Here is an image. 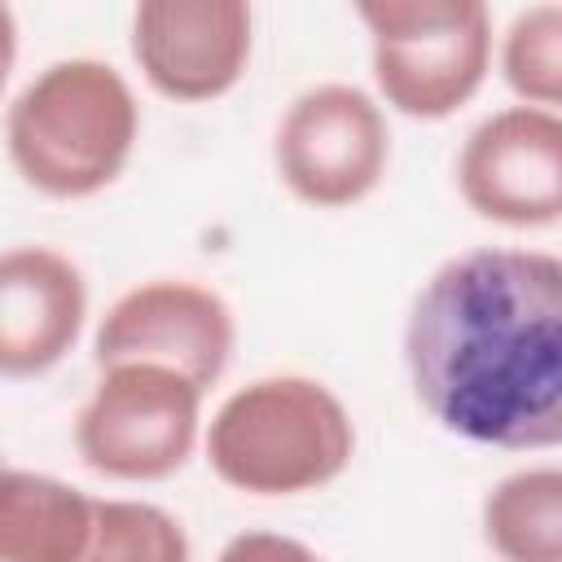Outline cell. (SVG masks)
Instances as JSON below:
<instances>
[{
	"label": "cell",
	"mask_w": 562,
	"mask_h": 562,
	"mask_svg": "<svg viewBox=\"0 0 562 562\" xmlns=\"http://www.w3.org/2000/svg\"><path fill=\"white\" fill-rule=\"evenodd\" d=\"M272 162L299 202L316 211L356 206L386 176V114L356 83H316L285 105L272 136Z\"/></svg>",
	"instance_id": "cell-6"
},
{
	"label": "cell",
	"mask_w": 562,
	"mask_h": 562,
	"mask_svg": "<svg viewBox=\"0 0 562 562\" xmlns=\"http://www.w3.org/2000/svg\"><path fill=\"white\" fill-rule=\"evenodd\" d=\"M79 562H193L176 514L149 501H97L92 536Z\"/></svg>",
	"instance_id": "cell-14"
},
{
	"label": "cell",
	"mask_w": 562,
	"mask_h": 562,
	"mask_svg": "<svg viewBox=\"0 0 562 562\" xmlns=\"http://www.w3.org/2000/svg\"><path fill=\"white\" fill-rule=\"evenodd\" d=\"M237 347V321L233 307L198 285V281H145L119 294L97 334H92V360L105 364H167L184 373L198 391H211Z\"/></svg>",
	"instance_id": "cell-7"
},
{
	"label": "cell",
	"mask_w": 562,
	"mask_h": 562,
	"mask_svg": "<svg viewBox=\"0 0 562 562\" xmlns=\"http://www.w3.org/2000/svg\"><path fill=\"white\" fill-rule=\"evenodd\" d=\"M483 540L501 562H562V470L505 474L483 496Z\"/></svg>",
	"instance_id": "cell-12"
},
{
	"label": "cell",
	"mask_w": 562,
	"mask_h": 562,
	"mask_svg": "<svg viewBox=\"0 0 562 562\" xmlns=\"http://www.w3.org/2000/svg\"><path fill=\"white\" fill-rule=\"evenodd\" d=\"M373 83L404 119L439 123L483 88L492 70V13L479 0H364Z\"/></svg>",
	"instance_id": "cell-4"
},
{
	"label": "cell",
	"mask_w": 562,
	"mask_h": 562,
	"mask_svg": "<svg viewBox=\"0 0 562 562\" xmlns=\"http://www.w3.org/2000/svg\"><path fill=\"white\" fill-rule=\"evenodd\" d=\"M140 136L132 83L97 57L48 61L4 110L13 171L44 198H92L110 189Z\"/></svg>",
	"instance_id": "cell-2"
},
{
	"label": "cell",
	"mask_w": 562,
	"mask_h": 562,
	"mask_svg": "<svg viewBox=\"0 0 562 562\" xmlns=\"http://www.w3.org/2000/svg\"><path fill=\"white\" fill-rule=\"evenodd\" d=\"M202 395L167 364H105L75 413V452L105 479L158 483L193 457Z\"/></svg>",
	"instance_id": "cell-5"
},
{
	"label": "cell",
	"mask_w": 562,
	"mask_h": 562,
	"mask_svg": "<svg viewBox=\"0 0 562 562\" xmlns=\"http://www.w3.org/2000/svg\"><path fill=\"white\" fill-rule=\"evenodd\" d=\"M457 189L479 220L501 228H553L562 215V119L505 105L487 114L457 154Z\"/></svg>",
	"instance_id": "cell-8"
},
{
	"label": "cell",
	"mask_w": 562,
	"mask_h": 562,
	"mask_svg": "<svg viewBox=\"0 0 562 562\" xmlns=\"http://www.w3.org/2000/svg\"><path fill=\"white\" fill-rule=\"evenodd\" d=\"M356 457L347 404L316 378L268 373L237 386L206 426V461L246 496H303L334 483Z\"/></svg>",
	"instance_id": "cell-3"
},
{
	"label": "cell",
	"mask_w": 562,
	"mask_h": 562,
	"mask_svg": "<svg viewBox=\"0 0 562 562\" xmlns=\"http://www.w3.org/2000/svg\"><path fill=\"white\" fill-rule=\"evenodd\" d=\"M404 364L417 404L452 435L549 452L562 439V263L549 250L474 246L413 294Z\"/></svg>",
	"instance_id": "cell-1"
},
{
	"label": "cell",
	"mask_w": 562,
	"mask_h": 562,
	"mask_svg": "<svg viewBox=\"0 0 562 562\" xmlns=\"http://www.w3.org/2000/svg\"><path fill=\"white\" fill-rule=\"evenodd\" d=\"M88 321V281L53 246L0 250V378H40L66 360Z\"/></svg>",
	"instance_id": "cell-10"
},
{
	"label": "cell",
	"mask_w": 562,
	"mask_h": 562,
	"mask_svg": "<svg viewBox=\"0 0 562 562\" xmlns=\"http://www.w3.org/2000/svg\"><path fill=\"white\" fill-rule=\"evenodd\" d=\"M501 75L509 92L531 110H553L562 101V4H527L514 13L501 40Z\"/></svg>",
	"instance_id": "cell-13"
},
{
	"label": "cell",
	"mask_w": 562,
	"mask_h": 562,
	"mask_svg": "<svg viewBox=\"0 0 562 562\" xmlns=\"http://www.w3.org/2000/svg\"><path fill=\"white\" fill-rule=\"evenodd\" d=\"M13 61H18V18L9 4H0V97H4V83L13 75Z\"/></svg>",
	"instance_id": "cell-16"
},
{
	"label": "cell",
	"mask_w": 562,
	"mask_h": 562,
	"mask_svg": "<svg viewBox=\"0 0 562 562\" xmlns=\"http://www.w3.org/2000/svg\"><path fill=\"white\" fill-rule=\"evenodd\" d=\"M255 18L241 0H145L132 13V57L167 101H215L250 61Z\"/></svg>",
	"instance_id": "cell-9"
},
{
	"label": "cell",
	"mask_w": 562,
	"mask_h": 562,
	"mask_svg": "<svg viewBox=\"0 0 562 562\" xmlns=\"http://www.w3.org/2000/svg\"><path fill=\"white\" fill-rule=\"evenodd\" d=\"M97 496L35 470H0V562H79Z\"/></svg>",
	"instance_id": "cell-11"
},
{
	"label": "cell",
	"mask_w": 562,
	"mask_h": 562,
	"mask_svg": "<svg viewBox=\"0 0 562 562\" xmlns=\"http://www.w3.org/2000/svg\"><path fill=\"white\" fill-rule=\"evenodd\" d=\"M0 470H4V461H0Z\"/></svg>",
	"instance_id": "cell-17"
},
{
	"label": "cell",
	"mask_w": 562,
	"mask_h": 562,
	"mask_svg": "<svg viewBox=\"0 0 562 562\" xmlns=\"http://www.w3.org/2000/svg\"><path fill=\"white\" fill-rule=\"evenodd\" d=\"M215 562H325V558L281 531H241L220 549Z\"/></svg>",
	"instance_id": "cell-15"
}]
</instances>
